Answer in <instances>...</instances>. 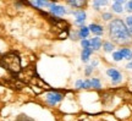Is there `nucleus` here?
Returning <instances> with one entry per match:
<instances>
[{"mask_svg": "<svg viewBox=\"0 0 132 121\" xmlns=\"http://www.w3.org/2000/svg\"><path fill=\"white\" fill-rule=\"evenodd\" d=\"M89 88H92V86H90V79L83 81V89H89Z\"/></svg>", "mask_w": 132, "mask_h": 121, "instance_id": "nucleus-23", "label": "nucleus"}, {"mask_svg": "<svg viewBox=\"0 0 132 121\" xmlns=\"http://www.w3.org/2000/svg\"><path fill=\"white\" fill-rule=\"evenodd\" d=\"M0 67L12 75H19L22 71L21 66V58L16 51H9L5 53L4 55L0 58Z\"/></svg>", "mask_w": 132, "mask_h": 121, "instance_id": "nucleus-2", "label": "nucleus"}, {"mask_svg": "<svg viewBox=\"0 0 132 121\" xmlns=\"http://www.w3.org/2000/svg\"><path fill=\"white\" fill-rule=\"evenodd\" d=\"M106 75L111 78V83L113 84H119L122 81V75L116 69H108L106 70Z\"/></svg>", "mask_w": 132, "mask_h": 121, "instance_id": "nucleus-4", "label": "nucleus"}, {"mask_svg": "<svg viewBox=\"0 0 132 121\" xmlns=\"http://www.w3.org/2000/svg\"><path fill=\"white\" fill-rule=\"evenodd\" d=\"M125 4V1L123 0H118V1H114L113 4V11L114 12H116V14H121V12H123V7L122 5Z\"/></svg>", "mask_w": 132, "mask_h": 121, "instance_id": "nucleus-9", "label": "nucleus"}, {"mask_svg": "<svg viewBox=\"0 0 132 121\" xmlns=\"http://www.w3.org/2000/svg\"><path fill=\"white\" fill-rule=\"evenodd\" d=\"M103 49L105 53H114V49H115V44L113 42H109V41H105L103 42Z\"/></svg>", "mask_w": 132, "mask_h": 121, "instance_id": "nucleus-15", "label": "nucleus"}, {"mask_svg": "<svg viewBox=\"0 0 132 121\" xmlns=\"http://www.w3.org/2000/svg\"><path fill=\"white\" fill-rule=\"evenodd\" d=\"M102 17H103L104 21H110V20L113 19V14H111V12H104V14L102 15Z\"/></svg>", "mask_w": 132, "mask_h": 121, "instance_id": "nucleus-20", "label": "nucleus"}, {"mask_svg": "<svg viewBox=\"0 0 132 121\" xmlns=\"http://www.w3.org/2000/svg\"><path fill=\"white\" fill-rule=\"evenodd\" d=\"M90 86H92V88L94 89H100L102 88V83H100V81H99V78H90Z\"/></svg>", "mask_w": 132, "mask_h": 121, "instance_id": "nucleus-16", "label": "nucleus"}, {"mask_svg": "<svg viewBox=\"0 0 132 121\" xmlns=\"http://www.w3.org/2000/svg\"><path fill=\"white\" fill-rule=\"evenodd\" d=\"M72 14L75 16L76 23L80 25L81 27H82L83 23L86 22V20H87V14H86V11H83V10H76V11H72Z\"/></svg>", "mask_w": 132, "mask_h": 121, "instance_id": "nucleus-6", "label": "nucleus"}, {"mask_svg": "<svg viewBox=\"0 0 132 121\" xmlns=\"http://www.w3.org/2000/svg\"><path fill=\"white\" fill-rule=\"evenodd\" d=\"M16 121H34V120L31 119V117H28V116H26V115H20Z\"/></svg>", "mask_w": 132, "mask_h": 121, "instance_id": "nucleus-22", "label": "nucleus"}, {"mask_svg": "<svg viewBox=\"0 0 132 121\" xmlns=\"http://www.w3.org/2000/svg\"><path fill=\"white\" fill-rule=\"evenodd\" d=\"M49 11H50L54 16H56V17H59V16H64V15L67 12V10H66L64 6H61V5H57L56 3H50Z\"/></svg>", "mask_w": 132, "mask_h": 121, "instance_id": "nucleus-5", "label": "nucleus"}, {"mask_svg": "<svg viewBox=\"0 0 132 121\" xmlns=\"http://www.w3.org/2000/svg\"><path fill=\"white\" fill-rule=\"evenodd\" d=\"M109 31V37L111 39L113 43L116 44H121V45H126L132 41V34L128 31V27L122 20L120 19H114L110 21L108 26Z\"/></svg>", "mask_w": 132, "mask_h": 121, "instance_id": "nucleus-1", "label": "nucleus"}, {"mask_svg": "<svg viewBox=\"0 0 132 121\" xmlns=\"http://www.w3.org/2000/svg\"><path fill=\"white\" fill-rule=\"evenodd\" d=\"M28 5H32V6H34V7H37V9H39V7H49L50 6V3L49 1H28L27 3Z\"/></svg>", "mask_w": 132, "mask_h": 121, "instance_id": "nucleus-12", "label": "nucleus"}, {"mask_svg": "<svg viewBox=\"0 0 132 121\" xmlns=\"http://www.w3.org/2000/svg\"><path fill=\"white\" fill-rule=\"evenodd\" d=\"M92 4H93V7H94L95 10H99L100 6H105V5H108V1H99V0H97V1H93Z\"/></svg>", "mask_w": 132, "mask_h": 121, "instance_id": "nucleus-18", "label": "nucleus"}, {"mask_svg": "<svg viewBox=\"0 0 132 121\" xmlns=\"http://www.w3.org/2000/svg\"><path fill=\"white\" fill-rule=\"evenodd\" d=\"M64 99V95L61 93H59L56 91H53V92H49L47 93V97H45V100L49 105H56L57 103H60Z\"/></svg>", "mask_w": 132, "mask_h": 121, "instance_id": "nucleus-3", "label": "nucleus"}, {"mask_svg": "<svg viewBox=\"0 0 132 121\" xmlns=\"http://www.w3.org/2000/svg\"><path fill=\"white\" fill-rule=\"evenodd\" d=\"M120 51H121V54H122L123 59H126V60H128V61L132 60V50L130 49V48L123 47V48L120 49Z\"/></svg>", "mask_w": 132, "mask_h": 121, "instance_id": "nucleus-13", "label": "nucleus"}, {"mask_svg": "<svg viewBox=\"0 0 132 121\" xmlns=\"http://www.w3.org/2000/svg\"><path fill=\"white\" fill-rule=\"evenodd\" d=\"M128 31H130V33L132 34V26H131V27H128Z\"/></svg>", "mask_w": 132, "mask_h": 121, "instance_id": "nucleus-28", "label": "nucleus"}, {"mask_svg": "<svg viewBox=\"0 0 132 121\" xmlns=\"http://www.w3.org/2000/svg\"><path fill=\"white\" fill-rule=\"evenodd\" d=\"M66 4L72 6V7H75V9L80 10L81 7H83V6L87 5V1H75V0L72 1V0H69V1H66Z\"/></svg>", "mask_w": 132, "mask_h": 121, "instance_id": "nucleus-14", "label": "nucleus"}, {"mask_svg": "<svg viewBox=\"0 0 132 121\" xmlns=\"http://www.w3.org/2000/svg\"><path fill=\"white\" fill-rule=\"evenodd\" d=\"M126 10H127L128 12H132V0L126 3Z\"/></svg>", "mask_w": 132, "mask_h": 121, "instance_id": "nucleus-26", "label": "nucleus"}, {"mask_svg": "<svg viewBox=\"0 0 132 121\" xmlns=\"http://www.w3.org/2000/svg\"><path fill=\"white\" fill-rule=\"evenodd\" d=\"M93 54V50H92V48H88V49H83L82 53H81V60L83 61V62H88L90 59V55Z\"/></svg>", "mask_w": 132, "mask_h": 121, "instance_id": "nucleus-10", "label": "nucleus"}, {"mask_svg": "<svg viewBox=\"0 0 132 121\" xmlns=\"http://www.w3.org/2000/svg\"><path fill=\"white\" fill-rule=\"evenodd\" d=\"M125 23H126V26H127V27H131V26H132V16H127V17H126V20H125Z\"/></svg>", "mask_w": 132, "mask_h": 121, "instance_id": "nucleus-25", "label": "nucleus"}, {"mask_svg": "<svg viewBox=\"0 0 132 121\" xmlns=\"http://www.w3.org/2000/svg\"><path fill=\"white\" fill-rule=\"evenodd\" d=\"M88 28H89V31L93 33V34H95V37H99V36H102L104 33L103 26L99 23H90L89 26H88Z\"/></svg>", "mask_w": 132, "mask_h": 121, "instance_id": "nucleus-7", "label": "nucleus"}, {"mask_svg": "<svg viewBox=\"0 0 132 121\" xmlns=\"http://www.w3.org/2000/svg\"><path fill=\"white\" fill-rule=\"evenodd\" d=\"M75 86H76V88L83 89V81H82V79H77V81H76V83H75Z\"/></svg>", "mask_w": 132, "mask_h": 121, "instance_id": "nucleus-24", "label": "nucleus"}, {"mask_svg": "<svg viewBox=\"0 0 132 121\" xmlns=\"http://www.w3.org/2000/svg\"><path fill=\"white\" fill-rule=\"evenodd\" d=\"M126 69H130V70H132V60L127 62V65H126Z\"/></svg>", "mask_w": 132, "mask_h": 121, "instance_id": "nucleus-27", "label": "nucleus"}, {"mask_svg": "<svg viewBox=\"0 0 132 121\" xmlns=\"http://www.w3.org/2000/svg\"><path fill=\"white\" fill-rule=\"evenodd\" d=\"M93 66L92 65H88V66H86V69H85V75L86 76H89V75H92V72H93Z\"/></svg>", "mask_w": 132, "mask_h": 121, "instance_id": "nucleus-21", "label": "nucleus"}, {"mask_svg": "<svg viewBox=\"0 0 132 121\" xmlns=\"http://www.w3.org/2000/svg\"><path fill=\"white\" fill-rule=\"evenodd\" d=\"M123 59L122 54H121V51L120 50H116L113 53V60L114 61H121Z\"/></svg>", "mask_w": 132, "mask_h": 121, "instance_id": "nucleus-17", "label": "nucleus"}, {"mask_svg": "<svg viewBox=\"0 0 132 121\" xmlns=\"http://www.w3.org/2000/svg\"><path fill=\"white\" fill-rule=\"evenodd\" d=\"M90 41V48H92V50L93 51H97L99 50L100 48L103 47V42H102V38H99V37H94V38H92V39H89Z\"/></svg>", "mask_w": 132, "mask_h": 121, "instance_id": "nucleus-8", "label": "nucleus"}, {"mask_svg": "<svg viewBox=\"0 0 132 121\" xmlns=\"http://www.w3.org/2000/svg\"><path fill=\"white\" fill-rule=\"evenodd\" d=\"M81 47L83 48V49L90 48V41L89 39H82V41H81Z\"/></svg>", "mask_w": 132, "mask_h": 121, "instance_id": "nucleus-19", "label": "nucleus"}, {"mask_svg": "<svg viewBox=\"0 0 132 121\" xmlns=\"http://www.w3.org/2000/svg\"><path fill=\"white\" fill-rule=\"evenodd\" d=\"M78 38H81V39H87L88 38V36H89V28L86 27V26H82V27H80V29H78Z\"/></svg>", "mask_w": 132, "mask_h": 121, "instance_id": "nucleus-11", "label": "nucleus"}]
</instances>
